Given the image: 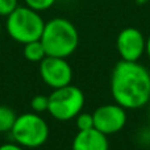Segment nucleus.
<instances>
[{
    "label": "nucleus",
    "instance_id": "39448f33",
    "mask_svg": "<svg viewBox=\"0 0 150 150\" xmlns=\"http://www.w3.org/2000/svg\"><path fill=\"white\" fill-rule=\"evenodd\" d=\"M84 105V93L79 87L67 84L59 88H54L49 95L47 112L59 121H69L75 119Z\"/></svg>",
    "mask_w": 150,
    "mask_h": 150
},
{
    "label": "nucleus",
    "instance_id": "ddd939ff",
    "mask_svg": "<svg viewBox=\"0 0 150 150\" xmlns=\"http://www.w3.org/2000/svg\"><path fill=\"white\" fill-rule=\"evenodd\" d=\"M30 107L33 109V112H36V113H42V112L47 111V108H49V96L36 95L30 100Z\"/></svg>",
    "mask_w": 150,
    "mask_h": 150
},
{
    "label": "nucleus",
    "instance_id": "9d476101",
    "mask_svg": "<svg viewBox=\"0 0 150 150\" xmlns=\"http://www.w3.org/2000/svg\"><path fill=\"white\" fill-rule=\"evenodd\" d=\"M23 53H24V57L29 62H41L46 57V52H45L44 45H42V42L40 40L24 44Z\"/></svg>",
    "mask_w": 150,
    "mask_h": 150
},
{
    "label": "nucleus",
    "instance_id": "0eeeda50",
    "mask_svg": "<svg viewBox=\"0 0 150 150\" xmlns=\"http://www.w3.org/2000/svg\"><path fill=\"white\" fill-rule=\"evenodd\" d=\"M93 127L105 136L120 132L127 124V109L120 104H104L93 112Z\"/></svg>",
    "mask_w": 150,
    "mask_h": 150
},
{
    "label": "nucleus",
    "instance_id": "dca6fc26",
    "mask_svg": "<svg viewBox=\"0 0 150 150\" xmlns=\"http://www.w3.org/2000/svg\"><path fill=\"white\" fill-rule=\"evenodd\" d=\"M0 150H24V148L17 142H8L0 145Z\"/></svg>",
    "mask_w": 150,
    "mask_h": 150
},
{
    "label": "nucleus",
    "instance_id": "f3484780",
    "mask_svg": "<svg viewBox=\"0 0 150 150\" xmlns=\"http://www.w3.org/2000/svg\"><path fill=\"white\" fill-rule=\"evenodd\" d=\"M145 52H146V54L149 55V58H150V36L146 38V46H145Z\"/></svg>",
    "mask_w": 150,
    "mask_h": 150
},
{
    "label": "nucleus",
    "instance_id": "a211bd4d",
    "mask_svg": "<svg viewBox=\"0 0 150 150\" xmlns=\"http://www.w3.org/2000/svg\"><path fill=\"white\" fill-rule=\"evenodd\" d=\"M0 34H1V24H0Z\"/></svg>",
    "mask_w": 150,
    "mask_h": 150
},
{
    "label": "nucleus",
    "instance_id": "f8f14e48",
    "mask_svg": "<svg viewBox=\"0 0 150 150\" xmlns=\"http://www.w3.org/2000/svg\"><path fill=\"white\" fill-rule=\"evenodd\" d=\"M75 124H76L78 130H88L92 129L93 127V115L87 113V112H79L75 116Z\"/></svg>",
    "mask_w": 150,
    "mask_h": 150
},
{
    "label": "nucleus",
    "instance_id": "7ed1b4c3",
    "mask_svg": "<svg viewBox=\"0 0 150 150\" xmlns=\"http://www.w3.org/2000/svg\"><path fill=\"white\" fill-rule=\"evenodd\" d=\"M45 21L40 12L28 5H18L11 15L7 16L5 29L12 40L20 44H28L41 38Z\"/></svg>",
    "mask_w": 150,
    "mask_h": 150
},
{
    "label": "nucleus",
    "instance_id": "f257e3e1",
    "mask_svg": "<svg viewBox=\"0 0 150 150\" xmlns=\"http://www.w3.org/2000/svg\"><path fill=\"white\" fill-rule=\"evenodd\" d=\"M111 93L125 109H137L150 100V73L137 62L120 61L111 75Z\"/></svg>",
    "mask_w": 150,
    "mask_h": 150
},
{
    "label": "nucleus",
    "instance_id": "2eb2a0df",
    "mask_svg": "<svg viewBox=\"0 0 150 150\" xmlns=\"http://www.w3.org/2000/svg\"><path fill=\"white\" fill-rule=\"evenodd\" d=\"M18 7V0H0V16L7 17Z\"/></svg>",
    "mask_w": 150,
    "mask_h": 150
},
{
    "label": "nucleus",
    "instance_id": "1a4fd4ad",
    "mask_svg": "<svg viewBox=\"0 0 150 150\" xmlns=\"http://www.w3.org/2000/svg\"><path fill=\"white\" fill-rule=\"evenodd\" d=\"M108 136L92 128L88 130H78L73 140V150H108Z\"/></svg>",
    "mask_w": 150,
    "mask_h": 150
},
{
    "label": "nucleus",
    "instance_id": "9b49d317",
    "mask_svg": "<svg viewBox=\"0 0 150 150\" xmlns=\"http://www.w3.org/2000/svg\"><path fill=\"white\" fill-rule=\"evenodd\" d=\"M16 113L11 107L0 104V133L11 132L16 121Z\"/></svg>",
    "mask_w": 150,
    "mask_h": 150
},
{
    "label": "nucleus",
    "instance_id": "6ab92c4d",
    "mask_svg": "<svg viewBox=\"0 0 150 150\" xmlns=\"http://www.w3.org/2000/svg\"><path fill=\"white\" fill-rule=\"evenodd\" d=\"M149 115H150V108H149Z\"/></svg>",
    "mask_w": 150,
    "mask_h": 150
},
{
    "label": "nucleus",
    "instance_id": "f03ea898",
    "mask_svg": "<svg viewBox=\"0 0 150 150\" xmlns=\"http://www.w3.org/2000/svg\"><path fill=\"white\" fill-rule=\"evenodd\" d=\"M40 41L46 55L67 58L76 50L79 33L75 25L65 17H54L46 21Z\"/></svg>",
    "mask_w": 150,
    "mask_h": 150
},
{
    "label": "nucleus",
    "instance_id": "423d86ee",
    "mask_svg": "<svg viewBox=\"0 0 150 150\" xmlns=\"http://www.w3.org/2000/svg\"><path fill=\"white\" fill-rule=\"evenodd\" d=\"M40 75L41 79L54 90L70 84L73 79V69L66 58L46 55L40 62Z\"/></svg>",
    "mask_w": 150,
    "mask_h": 150
},
{
    "label": "nucleus",
    "instance_id": "4468645a",
    "mask_svg": "<svg viewBox=\"0 0 150 150\" xmlns=\"http://www.w3.org/2000/svg\"><path fill=\"white\" fill-rule=\"evenodd\" d=\"M24 1H25V5H28L29 8L37 11V12H42V11L52 8L57 0H24Z\"/></svg>",
    "mask_w": 150,
    "mask_h": 150
},
{
    "label": "nucleus",
    "instance_id": "6e6552de",
    "mask_svg": "<svg viewBox=\"0 0 150 150\" xmlns=\"http://www.w3.org/2000/svg\"><path fill=\"white\" fill-rule=\"evenodd\" d=\"M146 38L134 26L124 28L116 38V49L122 61L137 62L145 52Z\"/></svg>",
    "mask_w": 150,
    "mask_h": 150
},
{
    "label": "nucleus",
    "instance_id": "20e7f679",
    "mask_svg": "<svg viewBox=\"0 0 150 150\" xmlns=\"http://www.w3.org/2000/svg\"><path fill=\"white\" fill-rule=\"evenodd\" d=\"M12 137L15 142L23 148H40L47 141L49 137V127L46 121L36 112H28L16 117L13 124Z\"/></svg>",
    "mask_w": 150,
    "mask_h": 150
}]
</instances>
